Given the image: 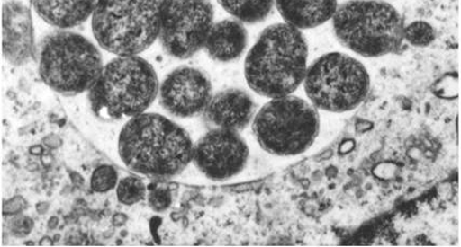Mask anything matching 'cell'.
<instances>
[{"instance_id": "ac0fdd59", "label": "cell", "mask_w": 461, "mask_h": 247, "mask_svg": "<svg viewBox=\"0 0 461 247\" xmlns=\"http://www.w3.org/2000/svg\"><path fill=\"white\" fill-rule=\"evenodd\" d=\"M146 186L138 177L129 176L119 181L117 198L124 206H134L144 200Z\"/></svg>"}, {"instance_id": "6da1fadb", "label": "cell", "mask_w": 461, "mask_h": 247, "mask_svg": "<svg viewBox=\"0 0 461 247\" xmlns=\"http://www.w3.org/2000/svg\"><path fill=\"white\" fill-rule=\"evenodd\" d=\"M119 157L135 173L169 179L192 163L194 145L183 128L158 114L131 118L118 141Z\"/></svg>"}, {"instance_id": "5bb4252c", "label": "cell", "mask_w": 461, "mask_h": 247, "mask_svg": "<svg viewBox=\"0 0 461 247\" xmlns=\"http://www.w3.org/2000/svg\"><path fill=\"white\" fill-rule=\"evenodd\" d=\"M276 9L286 24L297 30L318 28L338 9V0H275Z\"/></svg>"}, {"instance_id": "ba28073f", "label": "cell", "mask_w": 461, "mask_h": 247, "mask_svg": "<svg viewBox=\"0 0 461 247\" xmlns=\"http://www.w3.org/2000/svg\"><path fill=\"white\" fill-rule=\"evenodd\" d=\"M303 88L318 110L347 112L359 107L371 88L370 75L362 63L344 53H328L307 68Z\"/></svg>"}, {"instance_id": "3957f363", "label": "cell", "mask_w": 461, "mask_h": 247, "mask_svg": "<svg viewBox=\"0 0 461 247\" xmlns=\"http://www.w3.org/2000/svg\"><path fill=\"white\" fill-rule=\"evenodd\" d=\"M159 93L153 66L139 56H118L107 64L89 91L92 111L104 121L144 114Z\"/></svg>"}, {"instance_id": "8992f818", "label": "cell", "mask_w": 461, "mask_h": 247, "mask_svg": "<svg viewBox=\"0 0 461 247\" xmlns=\"http://www.w3.org/2000/svg\"><path fill=\"white\" fill-rule=\"evenodd\" d=\"M103 68L100 51L79 34L59 31L42 41L40 75L42 82L58 93L76 95L90 91Z\"/></svg>"}, {"instance_id": "44dd1931", "label": "cell", "mask_w": 461, "mask_h": 247, "mask_svg": "<svg viewBox=\"0 0 461 247\" xmlns=\"http://www.w3.org/2000/svg\"><path fill=\"white\" fill-rule=\"evenodd\" d=\"M149 206L155 212H165L171 207L172 193L169 188L154 187L149 192Z\"/></svg>"}, {"instance_id": "e0dca14e", "label": "cell", "mask_w": 461, "mask_h": 247, "mask_svg": "<svg viewBox=\"0 0 461 247\" xmlns=\"http://www.w3.org/2000/svg\"><path fill=\"white\" fill-rule=\"evenodd\" d=\"M219 3L240 22L257 24L269 17L275 0H219Z\"/></svg>"}, {"instance_id": "30bf717a", "label": "cell", "mask_w": 461, "mask_h": 247, "mask_svg": "<svg viewBox=\"0 0 461 247\" xmlns=\"http://www.w3.org/2000/svg\"><path fill=\"white\" fill-rule=\"evenodd\" d=\"M249 147L237 131L212 128L194 146L193 161L212 181H227L241 173L249 160Z\"/></svg>"}, {"instance_id": "4fadbf2b", "label": "cell", "mask_w": 461, "mask_h": 247, "mask_svg": "<svg viewBox=\"0 0 461 247\" xmlns=\"http://www.w3.org/2000/svg\"><path fill=\"white\" fill-rule=\"evenodd\" d=\"M34 47V29L30 10L19 3H8L3 9V51L8 62L23 66Z\"/></svg>"}, {"instance_id": "9a60e30c", "label": "cell", "mask_w": 461, "mask_h": 247, "mask_svg": "<svg viewBox=\"0 0 461 247\" xmlns=\"http://www.w3.org/2000/svg\"><path fill=\"white\" fill-rule=\"evenodd\" d=\"M248 45V31L240 21L224 20L213 24L207 41L205 51L212 60L229 63L238 60Z\"/></svg>"}, {"instance_id": "52a82bcc", "label": "cell", "mask_w": 461, "mask_h": 247, "mask_svg": "<svg viewBox=\"0 0 461 247\" xmlns=\"http://www.w3.org/2000/svg\"><path fill=\"white\" fill-rule=\"evenodd\" d=\"M252 128L265 152L291 157L305 153L316 141L320 116L307 101L286 95L266 103L254 117Z\"/></svg>"}, {"instance_id": "7a4b0ae2", "label": "cell", "mask_w": 461, "mask_h": 247, "mask_svg": "<svg viewBox=\"0 0 461 247\" xmlns=\"http://www.w3.org/2000/svg\"><path fill=\"white\" fill-rule=\"evenodd\" d=\"M308 45L301 30L286 23L265 29L244 63L249 87L268 99L291 95L307 72Z\"/></svg>"}, {"instance_id": "d6986e66", "label": "cell", "mask_w": 461, "mask_h": 247, "mask_svg": "<svg viewBox=\"0 0 461 247\" xmlns=\"http://www.w3.org/2000/svg\"><path fill=\"white\" fill-rule=\"evenodd\" d=\"M404 40L414 47H428L436 40V31L424 21H416L404 26Z\"/></svg>"}, {"instance_id": "7c38bea8", "label": "cell", "mask_w": 461, "mask_h": 247, "mask_svg": "<svg viewBox=\"0 0 461 247\" xmlns=\"http://www.w3.org/2000/svg\"><path fill=\"white\" fill-rule=\"evenodd\" d=\"M254 101L251 95L240 89H226L211 99L204 110V121L212 128L242 131L255 117Z\"/></svg>"}, {"instance_id": "8fae6325", "label": "cell", "mask_w": 461, "mask_h": 247, "mask_svg": "<svg viewBox=\"0 0 461 247\" xmlns=\"http://www.w3.org/2000/svg\"><path fill=\"white\" fill-rule=\"evenodd\" d=\"M159 103L176 118L203 114L212 99V84L202 69L181 66L171 72L159 85Z\"/></svg>"}, {"instance_id": "277c9868", "label": "cell", "mask_w": 461, "mask_h": 247, "mask_svg": "<svg viewBox=\"0 0 461 247\" xmlns=\"http://www.w3.org/2000/svg\"><path fill=\"white\" fill-rule=\"evenodd\" d=\"M336 39L363 57H379L402 49L404 21L392 4L379 0H350L332 18Z\"/></svg>"}, {"instance_id": "5b68a950", "label": "cell", "mask_w": 461, "mask_h": 247, "mask_svg": "<svg viewBox=\"0 0 461 247\" xmlns=\"http://www.w3.org/2000/svg\"><path fill=\"white\" fill-rule=\"evenodd\" d=\"M167 0H96L92 31L103 49L138 56L158 39Z\"/></svg>"}, {"instance_id": "9c48e42d", "label": "cell", "mask_w": 461, "mask_h": 247, "mask_svg": "<svg viewBox=\"0 0 461 247\" xmlns=\"http://www.w3.org/2000/svg\"><path fill=\"white\" fill-rule=\"evenodd\" d=\"M211 0H167L158 39L167 55L192 57L203 49L213 26Z\"/></svg>"}, {"instance_id": "2e32d148", "label": "cell", "mask_w": 461, "mask_h": 247, "mask_svg": "<svg viewBox=\"0 0 461 247\" xmlns=\"http://www.w3.org/2000/svg\"><path fill=\"white\" fill-rule=\"evenodd\" d=\"M95 4L96 0H32L37 14L61 30L86 22L94 14Z\"/></svg>"}, {"instance_id": "ffe728a7", "label": "cell", "mask_w": 461, "mask_h": 247, "mask_svg": "<svg viewBox=\"0 0 461 247\" xmlns=\"http://www.w3.org/2000/svg\"><path fill=\"white\" fill-rule=\"evenodd\" d=\"M118 175L111 165H101L91 177V188L97 193H106L116 187Z\"/></svg>"}]
</instances>
